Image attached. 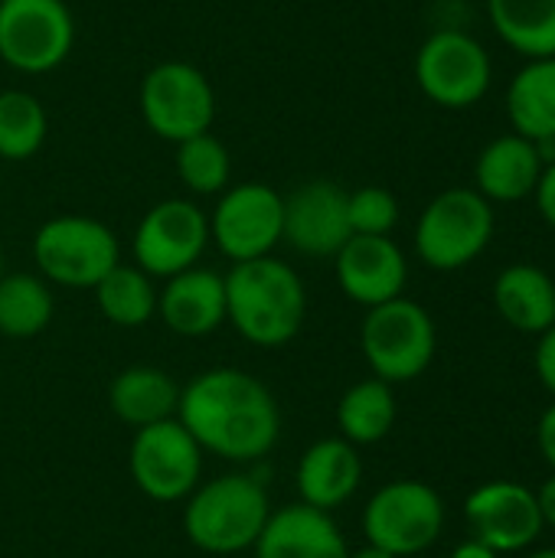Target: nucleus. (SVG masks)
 Instances as JSON below:
<instances>
[{
  "instance_id": "f257e3e1",
  "label": "nucleus",
  "mask_w": 555,
  "mask_h": 558,
  "mask_svg": "<svg viewBox=\"0 0 555 558\" xmlns=\"http://www.w3.org/2000/svg\"><path fill=\"white\" fill-rule=\"evenodd\" d=\"M177 418L203 451L239 464L265 458L281 435V412L268 386L232 366L193 376L180 389Z\"/></svg>"
},
{
  "instance_id": "f03ea898",
  "label": "nucleus",
  "mask_w": 555,
  "mask_h": 558,
  "mask_svg": "<svg viewBox=\"0 0 555 558\" xmlns=\"http://www.w3.org/2000/svg\"><path fill=\"white\" fill-rule=\"evenodd\" d=\"M307 317V291L301 275L275 258L236 262L226 275V320L252 347L275 350L291 343Z\"/></svg>"
},
{
  "instance_id": "7ed1b4c3",
  "label": "nucleus",
  "mask_w": 555,
  "mask_h": 558,
  "mask_svg": "<svg viewBox=\"0 0 555 558\" xmlns=\"http://www.w3.org/2000/svg\"><path fill=\"white\" fill-rule=\"evenodd\" d=\"M268 517V494L252 474H222L216 481L196 484V490L186 497L183 533L200 553L236 556L255 546Z\"/></svg>"
},
{
  "instance_id": "20e7f679",
  "label": "nucleus",
  "mask_w": 555,
  "mask_h": 558,
  "mask_svg": "<svg viewBox=\"0 0 555 558\" xmlns=\"http://www.w3.org/2000/svg\"><path fill=\"white\" fill-rule=\"evenodd\" d=\"M360 350L376 379L389 386L412 383L435 360V320L419 301H409L406 294L366 307V317L360 324Z\"/></svg>"
},
{
  "instance_id": "39448f33",
  "label": "nucleus",
  "mask_w": 555,
  "mask_h": 558,
  "mask_svg": "<svg viewBox=\"0 0 555 558\" xmlns=\"http://www.w3.org/2000/svg\"><path fill=\"white\" fill-rule=\"evenodd\" d=\"M494 203L474 186H451L438 193L415 222V255L435 271L468 268L494 239Z\"/></svg>"
},
{
  "instance_id": "423d86ee",
  "label": "nucleus",
  "mask_w": 555,
  "mask_h": 558,
  "mask_svg": "<svg viewBox=\"0 0 555 558\" xmlns=\"http://www.w3.org/2000/svg\"><path fill=\"white\" fill-rule=\"evenodd\" d=\"M33 262L49 284L92 291L121 262V242L101 219L62 213L36 229Z\"/></svg>"
},
{
  "instance_id": "0eeeda50",
  "label": "nucleus",
  "mask_w": 555,
  "mask_h": 558,
  "mask_svg": "<svg viewBox=\"0 0 555 558\" xmlns=\"http://www.w3.org/2000/svg\"><path fill=\"white\" fill-rule=\"evenodd\" d=\"M141 118L160 141L180 144L186 137L213 131L216 92L203 69L183 59L157 62L141 78Z\"/></svg>"
},
{
  "instance_id": "6e6552de",
  "label": "nucleus",
  "mask_w": 555,
  "mask_h": 558,
  "mask_svg": "<svg viewBox=\"0 0 555 558\" xmlns=\"http://www.w3.org/2000/svg\"><path fill=\"white\" fill-rule=\"evenodd\" d=\"M285 229V193L262 180L229 183L209 213V242L236 265L275 255Z\"/></svg>"
},
{
  "instance_id": "1a4fd4ad",
  "label": "nucleus",
  "mask_w": 555,
  "mask_h": 558,
  "mask_svg": "<svg viewBox=\"0 0 555 558\" xmlns=\"http://www.w3.org/2000/svg\"><path fill=\"white\" fill-rule=\"evenodd\" d=\"M75 46L65 0H0V62L20 75L59 69Z\"/></svg>"
},
{
  "instance_id": "9d476101",
  "label": "nucleus",
  "mask_w": 555,
  "mask_h": 558,
  "mask_svg": "<svg viewBox=\"0 0 555 558\" xmlns=\"http://www.w3.org/2000/svg\"><path fill=\"white\" fill-rule=\"evenodd\" d=\"M494 78L491 52L464 29H435L415 52V82L422 95L448 111L478 105Z\"/></svg>"
},
{
  "instance_id": "9b49d317",
  "label": "nucleus",
  "mask_w": 555,
  "mask_h": 558,
  "mask_svg": "<svg viewBox=\"0 0 555 558\" xmlns=\"http://www.w3.org/2000/svg\"><path fill=\"white\" fill-rule=\"evenodd\" d=\"M445 530V504L422 481H393L379 487L363 510V536L396 558L419 556L438 543Z\"/></svg>"
},
{
  "instance_id": "f8f14e48",
  "label": "nucleus",
  "mask_w": 555,
  "mask_h": 558,
  "mask_svg": "<svg viewBox=\"0 0 555 558\" xmlns=\"http://www.w3.org/2000/svg\"><path fill=\"white\" fill-rule=\"evenodd\" d=\"M128 471L147 500L177 504L186 500L200 484L203 448L173 415L134 432L128 451Z\"/></svg>"
},
{
  "instance_id": "ddd939ff",
  "label": "nucleus",
  "mask_w": 555,
  "mask_h": 558,
  "mask_svg": "<svg viewBox=\"0 0 555 558\" xmlns=\"http://www.w3.org/2000/svg\"><path fill=\"white\" fill-rule=\"evenodd\" d=\"M209 248V213L186 196H170L154 203L131 239L134 265L150 278H173L200 265Z\"/></svg>"
},
{
  "instance_id": "4468645a",
  "label": "nucleus",
  "mask_w": 555,
  "mask_h": 558,
  "mask_svg": "<svg viewBox=\"0 0 555 558\" xmlns=\"http://www.w3.org/2000/svg\"><path fill=\"white\" fill-rule=\"evenodd\" d=\"M464 517L471 526V539L491 546L497 556L530 549L546 530L536 504V490L514 481H491L468 494Z\"/></svg>"
},
{
  "instance_id": "2eb2a0df",
  "label": "nucleus",
  "mask_w": 555,
  "mask_h": 558,
  "mask_svg": "<svg viewBox=\"0 0 555 558\" xmlns=\"http://www.w3.org/2000/svg\"><path fill=\"white\" fill-rule=\"evenodd\" d=\"M347 190L334 180H307L285 193V229L288 242L304 258H334L350 239Z\"/></svg>"
},
{
  "instance_id": "dca6fc26",
  "label": "nucleus",
  "mask_w": 555,
  "mask_h": 558,
  "mask_svg": "<svg viewBox=\"0 0 555 558\" xmlns=\"http://www.w3.org/2000/svg\"><path fill=\"white\" fill-rule=\"evenodd\" d=\"M334 271L340 291L360 307H376L402 298L409 281L406 252L396 245L393 235H350L334 255Z\"/></svg>"
},
{
  "instance_id": "f3484780",
  "label": "nucleus",
  "mask_w": 555,
  "mask_h": 558,
  "mask_svg": "<svg viewBox=\"0 0 555 558\" xmlns=\"http://www.w3.org/2000/svg\"><path fill=\"white\" fill-rule=\"evenodd\" d=\"M157 317L177 337L200 340L226 324V275L193 265L173 278H164L157 291Z\"/></svg>"
},
{
  "instance_id": "a211bd4d",
  "label": "nucleus",
  "mask_w": 555,
  "mask_h": 558,
  "mask_svg": "<svg viewBox=\"0 0 555 558\" xmlns=\"http://www.w3.org/2000/svg\"><path fill=\"white\" fill-rule=\"evenodd\" d=\"M252 553L255 558H350V546L327 510L288 504L272 510Z\"/></svg>"
},
{
  "instance_id": "6ab92c4d",
  "label": "nucleus",
  "mask_w": 555,
  "mask_h": 558,
  "mask_svg": "<svg viewBox=\"0 0 555 558\" xmlns=\"http://www.w3.org/2000/svg\"><path fill=\"white\" fill-rule=\"evenodd\" d=\"M543 157L536 141L523 134L494 137L474 160V190L487 203H520L533 196L543 177Z\"/></svg>"
},
{
  "instance_id": "aec40b11",
  "label": "nucleus",
  "mask_w": 555,
  "mask_h": 558,
  "mask_svg": "<svg viewBox=\"0 0 555 558\" xmlns=\"http://www.w3.org/2000/svg\"><path fill=\"white\" fill-rule=\"evenodd\" d=\"M294 481H298L301 504L327 513L343 507L347 500H353L363 481V461L357 454V445H350L347 438L314 441L301 454Z\"/></svg>"
},
{
  "instance_id": "412c9836",
  "label": "nucleus",
  "mask_w": 555,
  "mask_h": 558,
  "mask_svg": "<svg viewBox=\"0 0 555 558\" xmlns=\"http://www.w3.org/2000/svg\"><path fill=\"white\" fill-rule=\"evenodd\" d=\"M180 405V386L157 366H128L108 386V409L134 432L164 418H173Z\"/></svg>"
},
{
  "instance_id": "4be33fe9",
  "label": "nucleus",
  "mask_w": 555,
  "mask_h": 558,
  "mask_svg": "<svg viewBox=\"0 0 555 558\" xmlns=\"http://www.w3.org/2000/svg\"><path fill=\"white\" fill-rule=\"evenodd\" d=\"M497 314L520 333H546L555 324V281L536 265H510L494 281Z\"/></svg>"
},
{
  "instance_id": "5701e85b",
  "label": "nucleus",
  "mask_w": 555,
  "mask_h": 558,
  "mask_svg": "<svg viewBox=\"0 0 555 558\" xmlns=\"http://www.w3.org/2000/svg\"><path fill=\"white\" fill-rule=\"evenodd\" d=\"M507 118L530 141H555V56L527 59L507 88Z\"/></svg>"
},
{
  "instance_id": "b1692460",
  "label": "nucleus",
  "mask_w": 555,
  "mask_h": 558,
  "mask_svg": "<svg viewBox=\"0 0 555 558\" xmlns=\"http://www.w3.org/2000/svg\"><path fill=\"white\" fill-rule=\"evenodd\" d=\"M494 33L523 59L555 56V0H487Z\"/></svg>"
},
{
  "instance_id": "393cba45",
  "label": "nucleus",
  "mask_w": 555,
  "mask_h": 558,
  "mask_svg": "<svg viewBox=\"0 0 555 558\" xmlns=\"http://www.w3.org/2000/svg\"><path fill=\"white\" fill-rule=\"evenodd\" d=\"M98 314L114 327H144L157 317V278L141 271L137 265L118 262L95 288Z\"/></svg>"
},
{
  "instance_id": "a878e982",
  "label": "nucleus",
  "mask_w": 555,
  "mask_h": 558,
  "mask_svg": "<svg viewBox=\"0 0 555 558\" xmlns=\"http://www.w3.org/2000/svg\"><path fill=\"white\" fill-rule=\"evenodd\" d=\"M396 392L383 379H363L337 402V428L350 445H379L396 425Z\"/></svg>"
},
{
  "instance_id": "bb28decb",
  "label": "nucleus",
  "mask_w": 555,
  "mask_h": 558,
  "mask_svg": "<svg viewBox=\"0 0 555 558\" xmlns=\"http://www.w3.org/2000/svg\"><path fill=\"white\" fill-rule=\"evenodd\" d=\"M56 314L52 284L43 275L3 271L0 278V333L10 340L39 337Z\"/></svg>"
},
{
  "instance_id": "cd10ccee",
  "label": "nucleus",
  "mask_w": 555,
  "mask_h": 558,
  "mask_svg": "<svg viewBox=\"0 0 555 558\" xmlns=\"http://www.w3.org/2000/svg\"><path fill=\"white\" fill-rule=\"evenodd\" d=\"M46 137H49L46 105L23 88H3L0 92V160L23 163L43 150Z\"/></svg>"
},
{
  "instance_id": "c85d7f7f",
  "label": "nucleus",
  "mask_w": 555,
  "mask_h": 558,
  "mask_svg": "<svg viewBox=\"0 0 555 558\" xmlns=\"http://www.w3.org/2000/svg\"><path fill=\"white\" fill-rule=\"evenodd\" d=\"M173 170L177 180L196 193V196H219L232 183V154L229 147L213 134H196L180 144H173Z\"/></svg>"
},
{
  "instance_id": "c756f323",
  "label": "nucleus",
  "mask_w": 555,
  "mask_h": 558,
  "mask_svg": "<svg viewBox=\"0 0 555 558\" xmlns=\"http://www.w3.org/2000/svg\"><path fill=\"white\" fill-rule=\"evenodd\" d=\"M347 216L353 235H389L399 226V199L386 186H360L347 193Z\"/></svg>"
},
{
  "instance_id": "7c9ffc66",
  "label": "nucleus",
  "mask_w": 555,
  "mask_h": 558,
  "mask_svg": "<svg viewBox=\"0 0 555 558\" xmlns=\"http://www.w3.org/2000/svg\"><path fill=\"white\" fill-rule=\"evenodd\" d=\"M536 376L555 396V324L546 333H540V343H536Z\"/></svg>"
},
{
  "instance_id": "2f4dec72",
  "label": "nucleus",
  "mask_w": 555,
  "mask_h": 558,
  "mask_svg": "<svg viewBox=\"0 0 555 558\" xmlns=\"http://www.w3.org/2000/svg\"><path fill=\"white\" fill-rule=\"evenodd\" d=\"M533 196H536V209H540V216L546 219V226H550V229H555V160H550V163L543 167V177H540V183H536Z\"/></svg>"
},
{
  "instance_id": "473e14b6",
  "label": "nucleus",
  "mask_w": 555,
  "mask_h": 558,
  "mask_svg": "<svg viewBox=\"0 0 555 558\" xmlns=\"http://www.w3.org/2000/svg\"><path fill=\"white\" fill-rule=\"evenodd\" d=\"M536 445L540 454L546 458V464L555 471V402L540 415V428H536Z\"/></svg>"
},
{
  "instance_id": "72a5a7b5",
  "label": "nucleus",
  "mask_w": 555,
  "mask_h": 558,
  "mask_svg": "<svg viewBox=\"0 0 555 558\" xmlns=\"http://www.w3.org/2000/svg\"><path fill=\"white\" fill-rule=\"evenodd\" d=\"M536 504H540V517L546 526H555V471L540 484L536 490Z\"/></svg>"
},
{
  "instance_id": "f704fd0d",
  "label": "nucleus",
  "mask_w": 555,
  "mask_h": 558,
  "mask_svg": "<svg viewBox=\"0 0 555 558\" xmlns=\"http://www.w3.org/2000/svg\"><path fill=\"white\" fill-rule=\"evenodd\" d=\"M451 558H500V556H497L491 546H484V543H478V539H468V543L455 546Z\"/></svg>"
},
{
  "instance_id": "c9c22d12",
  "label": "nucleus",
  "mask_w": 555,
  "mask_h": 558,
  "mask_svg": "<svg viewBox=\"0 0 555 558\" xmlns=\"http://www.w3.org/2000/svg\"><path fill=\"white\" fill-rule=\"evenodd\" d=\"M350 558H396L393 553H386V549H379V546H363V549H357V553H350Z\"/></svg>"
},
{
  "instance_id": "e433bc0d",
  "label": "nucleus",
  "mask_w": 555,
  "mask_h": 558,
  "mask_svg": "<svg viewBox=\"0 0 555 558\" xmlns=\"http://www.w3.org/2000/svg\"><path fill=\"white\" fill-rule=\"evenodd\" d=\"M527 558H555V549H540V553H533V556Z\"/></svg>"
},
{
  "instance_id": "4c0bfd02",
  "label": "nucleus",
  "mask_w": 555,
  "mask_h": 558,
  "mask_svg": "<svg viewBox=\"0 0 555 558\" xmlns=\"http://www.w3.org/2000/svg\"><path fill=\"white\" fill-rule=\"evenodd\" d=\"M0 278H3V245H0Z\"/></svg>"
}]
</instances>
